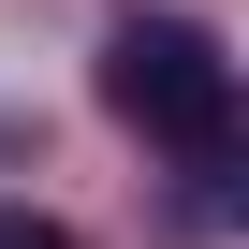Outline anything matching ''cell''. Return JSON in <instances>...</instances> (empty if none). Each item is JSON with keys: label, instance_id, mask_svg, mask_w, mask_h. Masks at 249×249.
<instances>
[{"label": "cell", "instance_id": "6da1fadb", "mask_svg": "<svg viewBox=\"0 0 249 249\" xmlns=\"http://www.w3.org/2000/svg\"><path fill=\"white\" fill-rule=\"evenodd\" d=\"M103 103L132 117V132H161V147H205V117L234 103V73H220V44H205L191 15H117V44H103Z\"/></svg>", "mask_w": 249, "mask_h": 249}, {"label": "cell", "instance_id": "7a4b0ae2", "mask_svg": "<svg viewBox=\"0 0 249 249\" xmlns=\"http://www.w3.org/2000/svg\"><path fill=\"white\" fill-rule=\"evenodd\" d=\"M191 176H205V220H234V234H249V103H220V117H205Z\"/></svg>", "mask_w": 249, "mask_h": 249}, {"label": "cell", "instance_id": "3957f363", "mask_svg": "<svg viewBox=\"0 0 249 249\" xmlns=\"http://www.w3.org/2000/svg\"><path fill=\"white\" fill-rule=\"evenodd\" d=\"M0 249H73L59 220H30V205H0Z\"/></svg>", "mask_w": 249, "mask_h": 249}]
</instances>
